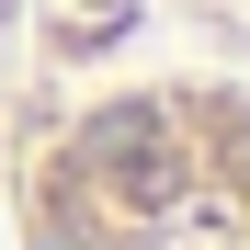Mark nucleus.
I'll return each instance as SVG.
<instances>
[{"instance_id": "1", "label": "nucleus", "mask_w": 250, "mask_h": 250, "mask_svg": "<svg viewBox=\"0 0 250 250\" xmlns=\"http://www.w3.org/2000/svg\"><path fill=\"white\" fill-rule=\"evenodd\" d=\"M0 250H250V68L148 57L12 114Z\"/></svg>"}, {"instance_id": "2", "label": "nucleus", "mask_w": 250, "mask_h": 250, "mask_svg": "<svg viewBox=\"0 0 250 250\" xmlns=\"http://www.w3.org/2000/svg\"><path fill=\"white\" fill-rule=\"evenodd\" d=\"M171 12L205 34V57H228V68H250V0H171Z\"/></svg>"}]
</instances>
